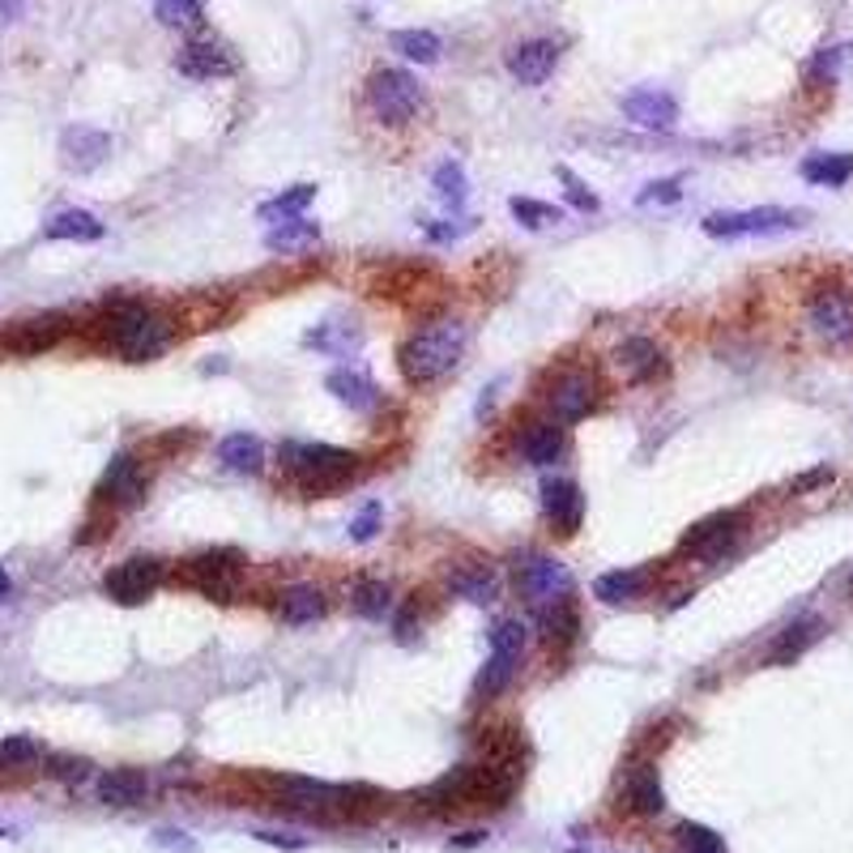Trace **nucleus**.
I'll return each instance as SVG.
<instances>
[{
	"instance_id": "79ce46f5",
	"label": "nucleus",
	"mask_w": 853,
	"mask_h": 853,
	"mask_svg": "<svg viewBox=\"0 0 853 853\" xmlns=\"http://www.w3.org/2000/svg\"><path fill=\"white\" fill-rule=\"evenodd\" d=\"M525 641H529V632H525L521 619H500V623L491 627V653L521 657V653H525Z\"/></svg>"
},
{
	"instance_id": "3c124183",
	"label": "nucleus",
	"mask_w": 853,
	"mask_h": 853,
	"mask_svg": "<svg viewBox=\"0 0 853 853\" xmlns=\"http://www.w3.org/2000/svg\"><path fill=\"white\" fill-rule=\"evenodd\" d=\"M559 180L568 184V202L576 205L581 214H594V209H598V197H594V193H589V188H585V184H581L572 171H559Z\"/></svg>"
},
{
	"instance_id": "72a5a7b5",
	"label": "nucleus",
	"mask_w": 853,
	"mask_h": 853,
	"mask_svg": "<svg viewBox=\"0 0 853 853\" xmlns=\"http://www.w3.org/2000/svg\"><path fill=\"white\" fill-rule=\"evenodd\" d=\"M351 606L358 619H371V623H376V619L393 614V589H389L385 581H358Z\"/></svg>"
},
{
	"instance_id": "f704fd0d",
	"label": "nucleus",
	"mask_w": 853,
	"mask_h": 853,
	"mask_svg": "<svg viewBox=\"0 0 853 853\" xmlns=\"http://www.w3.org/2000/svg\"><path fill=\"white\" fill-rule=\"evenodd\" d=\"M516 661H521V657L491 653V657H487V666H483V674H478V683H474V696H478V700H491V696H500L503 687L512 683V674H516Z\"/></svg>"
},
{
	"instance_id": "ea45409f",
	"label": "nucleus",
	"mask_w": 853,
	"mask_h": 853,
	"mask_svg": "<svg viewBox=\"0 0 853 853\" xmlns=\"http://www.w3.org/2000/svg\"><path fill=\"white\" fill-rule=\"evenodd\" d=\"M508 209H512V218H516L521 227H529V231H538V227H547V222H559V218H563L555 205H543V202H534V197H512Z\"/></svg>"
},
{
	"instance_id": "58836bf2",
	"label": "nucleus",
	"mask_w": 853,
	"mask_h": 853,
	"mask_svg": "<svg viewBox=\"0 0 853 853\" xmlns=\"http://www.w3.org/2000/svg\"><path fill=\"white\" fill-rule=\"evenodd\" d=\"M543 627H547V636H551V641L572 645V641H576V632H581V614H576V606L572 602L551 606V610H543Z\"/></svg>"
},
{
	"instance_id": "49530a36",
	"label": "nucleus",
	"mask_w": 853,
	"mask_h": 853,
	"mask_svg": "<svg viewBox=\"0 0 853 853\" xmlns=\"http://www.w3.org/2000/svg\"><path fill=\"white\" fill-rule=\"evenodd\" d=\"M679 197H683V180L674 175V180H657V184H649V188H645L636 202H641V205H653V202H657V205H674Z\"/></svg>"
},
{
	"instance_id": "c03bdc74",
	"label": "nucleus",
	"mask_w": 853,
	"mask_h": 853,
	"mask_svg": "<svg viewBox=\"0 0 853 853\" xmlns=\"http://www.w3.org/2000/svg\"><path fill=\"white\" fill-rule=\"evenodd\" d=\"M679 845H683V853H726V841L712 828H704V824H683L679 828Z\"/></svg>"
},
{
	"instance_id": "c9c22d12",
	"label": "nucleus",
	"mask_w": 853,
	"mask_h": 853,
	"mask_svg": "<svg viewBox=\"0 0 853 853\" xmlns=\"http://www.w3.org/2000/svg\"><path fill=\"white\" fill-rule=\"evenodd\" d=\"M312 202H316V188H312V184H295L291 193H278L273 202H265L256 214H260L265 222H278V218H282V222H291V218H300Z\"/></svg>"
},
{
	"instance_id": "393cba45",
	"label": "nucleus",
	"mask_w": 853,
	"mask_h": 853,
	"mask_svg": "<svg viewBox=\"0 0 853 853\" xmlns=\"http://www.w3.org/2000/svg\"><path fill=\"white\" fill-rule=\"evenodd\" d=\"M563 452H568V436L555 423H529V431L521 436V456L529 465H555L563 461Z\"/></svg>"
},
{
	"instance_id": "39448f33",
	"label": "nucleus",
	"mask_w": 853,
	"mask_h": 853,
	"mask_svg": "<svg viewBox=\"0 0 853 853\" xmlns=\"http://www.w3.org/2000/svg\"><path fill=\"white\" fill-rule=\"evenodd\" d=\"M516 585H521V598L534 606L538 614L551 610V606L572 602V594H576L572 572L559 559H551V555H525L516 563Z\"/></svg>"
},
{
	"instance_id": "ddd939ff",
	"label": "nucleus",
	"mask_w": 853,
	"mask_h": 853,
	"mask_svg": "<svg viewBox=\"0 0 853 853\" xmlns=\"http://www.w3.org/2000/svg\"><path fill=\"white\" fill-rule=\"evenodd\" d=\"M278 790H282V806L312 811V815L342 811V799H346V785H325V781H312V777H287Z\"/></svg>"
},
{
	"instance_id": "9d476101",
	"label": "nucleus",
	"mask_w": 853,
	"mask_h": 853,
	"mask_svg": "<svg viewBox=\"0 0 853 853\" xmlns=\"http://www.w3.org/2000/svg\"><path fill=\"white\" fill-rule=\"evenodd\" d=\"M739 534H743V512H712V516L696 521L679 538V551L700 555V559H721V555L739 543Z\"/></svg>"
},
{
	"instance_id": "4be33fe9",
	"label": "nucleus",
	"mask_w": 853,
	"mask_h": 853,
	"mask_svg": "<svg viewBox=\"0 0 853 853\" xmlns=\"http://www.w3.org/2000/svg\"><path fill=\"white\" fill-rule=\"evenodd\" d=\"M325 389H329L338 402L346 405V410H354V414H371V410L380 405V389L371 385V376L351 371V367H342V371H329Z\"/></svg>"
},
{
	"instance_id": "4468645a",
	"label": "nucleus",
	"mask_w": 853,
	"mask_h": 853,
	"mask_svg": "<svg viewBox=\"0 0 853 853\" xmlns=\"http://www.w3.org/2000/svg\"><path fill=\"white\" fill-rule=\"evenodd\" d=\"M559 64V44L551 39H529L521 48L508 51V73L521 82V86H543Z\"/></svg>"
},
{
	"instance_id": "864d4df0",
	"label": "nucleus",
	"mask_w": 853,
	"mask_h": 853,
	"mask_svg": "<svg viewBox=\"0 0 853 853\" xmlns=\"http://www.w3.org/2000/svg\"><path fill=\"white\" fill-rule=\"evenodd\" d=\"M824 483H832V470H828V465H819V470H811L803 478H794V491H815V487H824Z\"/></svg>"
},
{
	"instance_id": "6e6d98bb",
	"label": "nucleus",
	"mask_w": 853,
	"mask_h": 853,
	"mask_svg": "<svg viewBox=\"0 0 853 853\" xmlns=\"http://www.w3.org/2000/svg\"><path fill=\"white\" fill-rule=\"evenodd\" d=\"M26 9V0H0V22H17Z\"/></svg>"
},
{
	"instance_id": "2f4dec72",
	"label": "nucleus",
	"mask_w": 853,
	"mask_h": 853,
	"mask_svg": "<svg viewBox=\"0 0 853 853\" xmlns=\"http://www.w3.org/2000/svg\"><path fill=\"white\" fill-rule=\"evenodd\" d=\"M645 585H649V576L641 572V568H619V572H606V576H598L594 581V594L602 598V602L610 606H619V602H632V598H641L645 594Z\"/></svg>"
},
{
	"instance_id": "5701e85b",
	"label": "nucleus",
	"mask_w": 853,
	"mask_h": 853,
	"mask_svg": "<svg viewBox=\"0 0 853 853\" xmlns=\"http://www.w3.org/2000/svg\"><path fill=\"white\" fill-rule=\"evenodd\" d=\"M60 150H64V162L73 171H95L107 158V150H111V137L99 133V129H69L60 137Z\"/></svg>"
},
{
	"instance_id": "09e8293b",
	"label": "nucleus",
	"mask_w": 853,
	"mask_h": 853,
	"mask_svg": "<svg viewBox=\"0 0 853 853\" xmlns=\"http://www.w3.org/2000/svg\"><path fill=\"white\" fill-rule=\"evenodd\" d=\"M414 614H418V606H402V610L393 614V636H398V645H414V641H418L423 623H418Z\"/></svg>"
},
{
	"instance_id": "8fccbe9b",
	"label": "nucleus",
	"mask_w": 853,
	"mask_h": 853,
	"mask_svg": "<svg viewBox=\"0 0 853 853\" xmlns=\"http://www.w3.org/2000/svg\"><path fill=\"white\" fill-rule=\"evenodd\" d=\"M48 772H51V777H60V781H86V777H90V759H73V755H60V759H51Z\"/></svg>"
},
{
	"instance_id": "dca6fc26",
	"label": "nucleus",
	"mask_w": 853,
	"mask_h": 853,
	"mask_svg": "<svg viewBox=\"0 0 853 853\" xmlns=\"http://www.w3.org/2000/svg\"><path fill=\"white\" fill-rule=\"evenodd\" d=\"M64 316H39V320H22V325H13L4 338H0V346L13 354H39V351H51L60 338H64Z\"/></svg>"
},
{
	"instance_id": "37998d69",
	"label": "nucleus",
	"mask_w": 853,
	"mask_h": 853,
	"mask_svg": "<svg viewBox=\"0 0 853 853\" xmlns=\"http://www.w3.org/2000/svg\"><path fill=\"white\" fill-rule=\"evenodd\" d=\"M154 13L167 26H197L202 22V0H158Z\"/></svg>"
},
{
	"instance_id": "f03ea898",
	"label": "nucleus",
	"mask_w": 853,
	"mask_h": 853,
	"mask_svg": "<svg viewBox=\"0 0 853 853\" xmlns=\"http://www.w3.org/2000/svg\"><path fill=\"white\" fill-rule=\"evenodd\" d=\"M171 338H175L171 320L137 300L111 303L107 316H102V342L120 354V358H129V363H150V358H158V354L171 346Z\"/></svg>"
},
{
	"instance_id": "b1692460",
	"label": "nucleus",
	"mask_w": 853,
	"mask_h": 853,
	"mask_svg": "<svg viewBox=\"0 0 853 853\" xmlns=\"http://www.w3.org/2000/svg\"><path fill=\"white\" fill-rule=\"evenodd\" d=\"M594 380L589 376H568V380H559L551 393V405H555V418L559 423H576V418H585L589 410H594Z\"/></svg>"
},
{
	"instance_id": "c85d7f7f",
	"label": "nucleus",
	"mask_w": 853,
	"mask_h": 853,
	"mask_svg": "<svg viewBox=\"0 0 853 853\" xmlns=\"http://www.w3.org/2000/svg\"><path fill=\"white\" fill-rule=\"evenodd\" d=\"M799 171H803L806 184L841 188V184H850V175H853V154H811Z\"/></svg>"
},
{
	"instance_id": "0eeeda50",
	"label": "nucleus",
	"mask_w": 853,
	"mask_h": 853,
	"mask_svg": "<svg viewBox=\"0 0 853 853\" xmlns=\"http://www.w3.org/2000/svg\"><path fill=\"white\" fill-rule=\"evenodd\" d=\"M803 222H806L803 209L764 205V209H743V214H708V218H704V235H712V240H739V235H781V231H799Z\"/></svg>"
},
{
	"instance_id": "f3484780",
	"label": "nucleus",
	"mask_w": 853,
	"mask_h": 853,
	"mask_svg": "<svg viewBox=\"0 0 853 853\" xmlns=\"http://www.w3.org/2000/svg\"><path fill=\"white\" fill-rule=\"evenodd\" d=\"M102 806H137L150 799V777L142 768H107L95 785Z\"/></svg>"
},
{
	"instance_id": "4d7b16f0",
	"label": "nucleus",
	"mask_w": 853,
	"mask_h": 853,
	"mask_svg": "<svg viewBox=\"0 0 853 853\" xmlns=\"http://www.w3.org/2000/svg\"><path fill=\"white\" fill-rule=\"evenodd\" d=\"M9 598H13V581H9V572L0 563V602H9Z\"/></svg>"
},
{
	"instance_id": "a211bd4d",
	"label": "nucleus",
	"mask_w": 853,
	"mask_h": 853,
	"mask_svg": "<svg viewBox=\"0 0 853 853\" xmlns=\"http://www.w3.org/2000/svg\"><path fill=\"white\" fill-rule=\"evenodd\" d=\"M175 69L184 73V77H227V73H235V60H231V51L222 48V44H214V39H197V44H188V48L175 56Z\"/></svg>"
},
{
	"instance_id": "7ed1b4c3",
	"label": "nucleus",
	"mask_w": 853,
	"mask_h": 853,
	"mask_svg": "<svg viewBox=\"0 0 853 853\" xmlns=\"http://www.w3.org/2000/svg\"><path fill=\"white\" fill-rule=\"evenodd\" d=\"M465 346H470V329L461 320H431L398 351V367L410 385H436L461 363Z\"/></svg>"
},
{
	"instance_id": "f257e3e1",
	"label": "nucleus",
	"mask_w": 853,
	"mask_h": 853,
	"mask_svg": "<svg viewBox=\"0 0 853 853\" xmlns=\"http://www.w3.org/2000/svg\"><path fill=\"white\" fill-rule=\"evenodd\" d=\"M516 790V764L512 759H496V764H461L444 772L431 790H427V806L431 811H500L508 806Z\"/></svg>"
},
{
	"instance_id": "aec40b11",
	"label": "nucleus",
	"mask_w": 853,
	"mask_h": 853,
	"mask_svg": "<svg viewBox=\"0 0 853 853\" xmlns=\"http://www.w3.org/2000/svg\"><path fill=\"white\" fill-rule=\"evenodd\" d=\"M449 594L474 606H491L500 598V576L487 563H456L449 572Z\"/></svg>"
},
{
	"instance_id": "7c9ffc66",
	"label": "nucleus",
	"mask_w": 853,
	"mask_h": 853,
	"mask_svg": "<svg viewBox=\"0 0 853 853\" xmlns=\"http://www.w3.org/2000/svg\"><path fill=\"white\" fill-rule=\"evenodd\" d=\"M282 623H291V627H303V623H316L320 614H325V594L316 589V585H295V589H287L282 594Z\"/></svg>"
},
{
	"instance_id": "2eb2a0df",
	"label": "nucleus",
	"mask_w": 853,
	"mask_h": 853,
	"mask_svg": "<svg viewBox=\"0 0 853 853\" xmlns=\"http://www.w3.org/2000/svg\"><path fill=\"white\" fill-rule=\"evenodd\" d=\"M623 115L632 120V124H641V129H653V133H670L674 129V120H679V102L670 99L666 90H632L627 99H623Z\"/></svg>"
},
{
	"instance_id": "20e7f679",
	"label": "nucleus",
	"mask_w": 853,
	"mask_h": 853,
	"mask_svg": "<svg viewBox=\"0 0 853 853\" xmlns=\"http://www.w3.org/2000/svg\"><path fill=\"white\" fill-rule=\"evenodd\" d=\"M354 452L333 449V444H282V465L300 483L307 496L333 491L354 474Z\"/></svg>"
},
{
	"instance_id": "4c0bfd02",
	"label": "nucleus",
	"mask_w": 853,
	"mask_h": 853,
	"mask_svg": "<svg viewBox=\"0 0 853 853\" xmlns=\"http://www.w3.org/2000/svg\"><path fill=\"white\" fill-rule=\"evenodd\" d=\"M431 184H436V193H440V202L449 205V209H461L465 205V171H461V162H440L436 167V175H431Z\"/></svg>"
},
{
	"instance_id": "6e6552de",
	"label": "nucleus",
	"mask_w": 853,
	"mask_h": 853,
	"mask_svg": "<svg viewBox=\"0 0 853 853\" xmlns=\"http://www.w3.org/2000/svg\"><path fill=\"white\" fill-rule=\"evenodd\" d=\"M240 572H244V555L240 551H205L197 559H188V568H184V576L202 589L205 598H218V602L235 598Z\"/></svg>"
},
{
	"instance_id": "423d86ee",
	"label": "nucleus",
	"mask_w": 853,
	"mask_h": 853,
	"mask_svg": "<svg viewBox=\"0 0 853 853\" xmlns=\"http://www.w3.org/2000/svg\"><path fill=\"white\" fill-rule=\"evenodd\" d=\"M367 107L385 124H405L423 107V86L405 69H376L367 77Z\"/></svg>"
},
{
	"instance_id": "de8ad7c7",
	"label": "nucleus",
	"mask_w": 853,
	"mask_h": 853,
	"mask_svg": "<svg viewBox=\"0 0 853 853\" xmlns=\"http://www.w3.org/2000/svg\"><path fill=\"white\" fill-rule=\"evenodd\" d=\"M376 534H380V503H367L351 521V538L354 543H371Z\"/></svg>"
},
{
	"instance_id": "412c9836",
	"label": "nucleus",
	"mask_w": 853,
	"mask_h": 853,
	"mask_svg": "<svg viewBox=\"0 0 853 853\" xmlns=\"http://www.w3.org/2000/svg\"><path fill=\"white\" fill-rule=\"evenodd\" d=\"M614 363H619V371H623L632 385L657 380V376L666 371V358H661L657 342H649V338H627V342L614 351Z\"/></svg>"
},
{
	"instance_id": "bb28decb",
	"label": "nucleus",
	"mask_w": 853,
	"mask_h": 853,
	"mask_svg": "<svg viewBox=\"0 0 853 853\" xmlns=\"http://www.w3.org/2000/svg\"><path fill=\"white\" fill-rule=\"evenodd\" d=\"M218 461L231 470V474H260L265 470V444L248 436V431H231L222 436L218 444Z\"/></svg>"
},
{
	"instance_id": "473e14b6",
	"label": "nucleus",
	"mask_w": 853,
	"mask_h": 853,
	"mask_svg": "<svg viewBox=\"0 0 853 853\" xmlns=\"http://www.w3.org/2000/svg\"><path fill=\"white\" fill-rule=\"evenodd\" d=\"M320 244V227L307 222V218H291V222H278L269 235H265V248L269 252H300Z\"/></svg>"
},
{
	"instance_id": "cd10ccee",
	"label": "nucleus",
	"mask_w": 853,
	"mask_h": 853,
	"mask_svg": "<svg viewBox=\"0 0 853 853\" xmlns=\"http://www.w3.org/2000/svg\"><path fill=\"white\" fill-rule=\"evenodd\" d=\"M627 806L636 815H661L666 811V790H661L653 764H641V768L627 772Z\"/></svg>"
},
{
	"instance_id": "a19ab883",
	"label": "nucleus",
	"mask_w": 853,
	"mask_h": 853,
	"mask_svg": "<svg viewBox=\"0 0 853 853\" xmlns=\"http://www.w3.org/2000/svg\"><path fill=\"white\" fill-rule=\"evenodd\" d=\"M39 743L31 739V734H9V739H0V768H26V764H35L39 759Z\"/></svg>"
},
{
	"instance_id": "6ab92c4d",
	"label": "nucleus",
	"mask_w": 853,
	"mask_h": 853,
	"mask_svg": "<svg viewBox=\"0 0 853 853\" xmlns=\"http://www.w3.org/2000/svg\"><path fill=\"white\" fill-rule=\"evenodd\" d=\"M142 491H146V474H142L137 456H129V452L111 456V465H107V474H102V483H99L102 500L137 503V500H142Z\"/></svg>"
},
{
	"instance_id": "f8f14e48",
	"label": "nucleus",
	"mask_w": 853,
	"mask_h": 853,
	"mask_svg": "<svg viewBox=\"0 0 853 853\" xmlns=\"http://www.w3.org/2000/svg\"><path fill=\"white\" fill-rule=\"evenodd\" d=\"M543 512L551 521V529L559 538H572L585 521V496L572 478H547L543 483Z\"/></svg>"
},
{
	"instance_id": "e433bc0d",
	"label": "nucleus",
	"mask_w": 853,
	"mask_h": 853,
	"mask_svg": "<svg viewBox=\"0 0 853 853\" xmlns=\"http://www.w3.org/2000/svg\"><path fill=\"white\" fill-rule=\"evenodd\" d=\"M393 51H402L405 60H418V64H436L440 60V39L431 31H398Z\"/></svg>"
},
{
	"instance_id": "a878e982",
	"label": "nucleus",
	"mask_w": 853,
	"mask_h": 853,
	"mask_svg": "<svg viewBox=\"0 0 853 853\" xmlns=\"http://www.w3.org/2000/svg\"><path fill=\"white\" fill-rule=\"evenodd\" d=\"M819 636H824V623H819L815 614L794 619V623L777 636V645H772V653H768V661H772V666H790V661H799V657H803Z\"/></svg>"
},
{
	"instance_id": "a18cd8bd",
	"label": "nucleus",
	"mask_w": 853,
	"mask_h": 853,
	"mask_svg": "<svg viewBox=\"0 0 853 853\" xmlns=\"http://www.w3.org/2000/svg\"><path fill=\"white\" fill-rule=\"evenodd\" d=\"M850 60V44H841V48H824L815 60H811V77L815 82H832L837 73H841V64Z\"/></svg>"
},
{
	"instance_id": "1a4fd4ad",
	"label": "nucleus",
	"mask_w": 853,
	"mask_h": 853,
	"mask_svg": "<svg viewBox=\"0 0 853 853\" xmlns=\"http://www.w3.org/2000/svg\"><path fill=\"white\" fill-rule=\"evenodd\" d=\"M158 585H162V563L150 559V555H133V559H124V563H115V568L107 572V581H102L107 598H115L120 606L146 602Z\"/></svg>"
},
{
	"instance_id": "13d9d810",
	"label": "nucleus",
	"mask_w": 853,
	"mask_h": 853,
	"mask_svg": "<svg viewBox=\"0 0 853 853\" xmlns=\"http://www.w3.org/2000/svg\"><path fill=\"white\" fill-rule=\"evenodd\" d=\"M850 598H853V581H850Z\"/></svg>"
},
{
	"instance_id": "c756f323",
	"label": "nucleus",
	"mask_w": 853,
	"mask_h": 853,
	"mask_svg": "<svg viewBox=\"0 0 853 853\" xmlns=\"http://www.w3.org/2000/svg\"><path fill=\"white\" fill-rule=\"evenodd\" d=\"M48 240H73V244H95L102 240V222L86 209H64L48 222Z\"/></svg>"
},
{
	"instance_id": "5fc2aeb1",
	"label": "nucleus",
	"mask_w": 853,
	"mask_h": 853,
	"mask_svg": "<svg viewBox=\"0 0 853 853\" xmlns=\"http://www.w3.org/2000/svg\"><path fill=\"white\" fill-rule=\"evenodd\" d=\"M158 841H162V845H171V850L197 853V845H193V841H184V832H158Z\"/></svg>"
},
{
	"instance_id": "603ef678",
	"label": "nucleus",
	"mask_w": 853,
	"mask_h": 853,
	"mask_svg": "<svg viewBox=\"0 0 853 853\" xmlns=\"http://www.w3.org/2000/svg\"><path fill=\"white\" fill-rule=\"evenodd\" d=\"M256 841L273 850H307V837H295V832H256Z\"/></svg>"
},
{
	"instance_id": "9b49d317",
	"label": "nucleus",
	"mask_w": 853,
	"mask_h": 853,
	"mask_svg": "<svg viewBox=\"0 0 853 853\" xmlns=\"http://www.w3.org/2000/svg\"><path fill=\"white\" fill-rule=\"evenodd\" d=\"M806 320L828 346H853V295L845 291H819L806 307Z\"/></svg>"
}]
</instances>
